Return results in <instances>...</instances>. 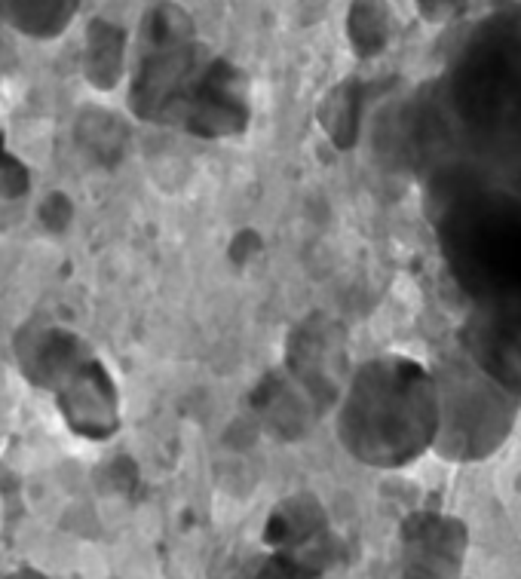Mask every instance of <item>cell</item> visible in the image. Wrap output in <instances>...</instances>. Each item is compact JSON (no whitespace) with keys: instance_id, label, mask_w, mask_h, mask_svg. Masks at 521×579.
Instances as JSON below:
<instances>
[{"instance_id":"cell-1","label":"cell","mask_w":521,"mask_h":579,"mask_svg":"<svg viewBox=\"0 0 521 579\" xmlns=\"http://www.w3.org/2000/svg\"><path fill=\"white\" fill-rule=\"evenodd\" d=\"M430 209L442 252L476 307L521 301V197L466 169L430 178Z\"/></svg>"},{"instance_id":"cell-2","label":"cell","mask_w":521,"mask_h":579,"mask_svg":"<svg viewBox=\"0 0 521 579\" xmlns=\"http://www.w3.org/2000/svg\"><path fill=\"white\" fill-rule=\"evenodd\" d=\"M338 436L356 460L381 469L405 466L426 448H436V374L405 356L365 365L344 390Z\"/></svg>"},{"instance_id":"cell-3","label":"cell","mask_w":521,"mask_h":579,"mask_svg":"<svg viewBox=\"0 0 521 579\" xmlns=\"http://www.w3.org/2000/svg\"><path fill=\"white\" fill-rule=\"evenodd\" d=\"M433 374L439 386L436 451L457 463L485 460L506 442L521 396L488 374L466 350L442 359Z\"/></svg>"},{"instance_id":"cell-4","label":"cell","mask_w":521,"mask_h":579,"mask_svg":"<svg viewBox=\"0 0 521 579\" xmlns=\"http://www.w3.org/2000/svg\"><path fill=\"white\" fill-rule=\"evenodd\" d=\"M77 347V341L71 337L65 362H59V368L65 371L62 390H59V405L62 414L68 417L71 429L83 439H108L111 432L117 429V390L114 380L108 377V371L86 356L83 362H71V350Z\"/></svg>"},{"instance_id":"cell-5","label":"cell","mask_w":521,"mask_h":579,"mask_svg":"<svg viewBox=\"0 0 521 579\" xmlns=\"http://www.w3.org/2000/svg\"><path fill=\"white\" fill-rule=\"evenodd\" d=\"M463 350L521 396V301L476 307L463 334Z\"/></svg>"},{"instance_id":"cell-6","label":"cell","mask_w":521,"mask_h":579,"mask_svg":"<svg viewBox=\"0 0 521 579\" xmlns=\"http://www.w3.org/2000/svg\"><path fill=\"white\" fill-rule=\"evenodd\" d=\"M10 579H46V576H43V573H37V570H28V567H25V570H19V573H16V576H10Z\"/></svg>"}]
</instances>
